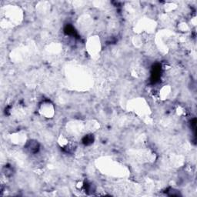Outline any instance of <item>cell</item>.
I'll list each match as a JSON object with an SVG mask.
<instances>
[{
	"label": "cell",
	"instance_id": "obj_1",
	"mask_svg": "<svg viewBox=\"0 0 197 197\" xmlns=\"http://www.w3.org/2000/svg\"><path fill=\"white\" fill-rule=\"evenodd\" d=\"M52 111H53L52 107L49 103H44V106H42L41 108L42 115H45L46 117L50 116L51 114L52 113Z\"/></svg>",
	"mask_w": 197,
	"mask_h": 197
}]
</instances>
